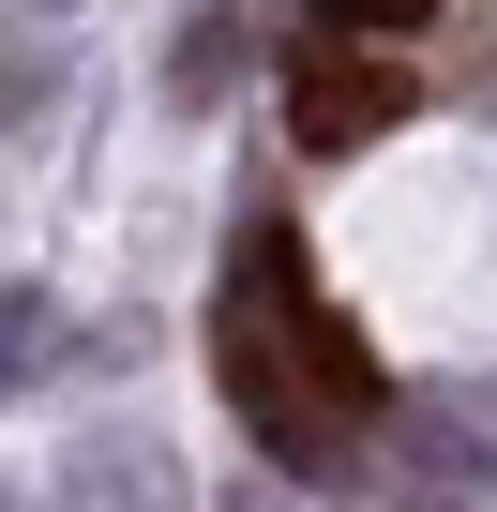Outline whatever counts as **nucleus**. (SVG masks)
<instances>
[{
	"label": "nucleus",
	"instance_id": "f257e3e1",
	"mask_svg": "<svg viewBox=\"0 0 497 512\" xmlns=\"http://www.w3.org/2000/svg\"><path fill=\"white\" fill-rule=\"evenodd\" d=\"M211 377H226L241 422H257V452H287V467H332V452L377 422V347L332 317L302 226H272V241L226 272V302H211Z\"/></svg>",
	"mask_w": 497,
	"mask_h": 512
},
{
	"label": "nucleus",
	"instance_id": "f03ea898",
	"mask_svg": "<svg viewBox=\"0 0 497 512\" xmlns=\"http://www.w3.org/2000/svg\"><path fill=\"white\" fill-rule=\"evenodd\" d=\"M287 121H302L317 151H362V136L407 121V76H392V61H347V31H317V46L287 61Z\"/></svg>",
	"mask_w": 497,
	"mask_h": 512
},
{
	"label": "nucleus",
	"instance_id": "7ed1b4c3",
	"mask_svg": "<svg viewBox=\"0 0 497 512\" xmlns=\"http://www.w3.org/2000/svg\"><path fill=\"white\" fill-rule=\"evenodd\" d=\"M437 0H317V31H362V46H407Z\"/></svg>",
	"mask_w": 497,
	"mask_h": 512
}]
</instances>
